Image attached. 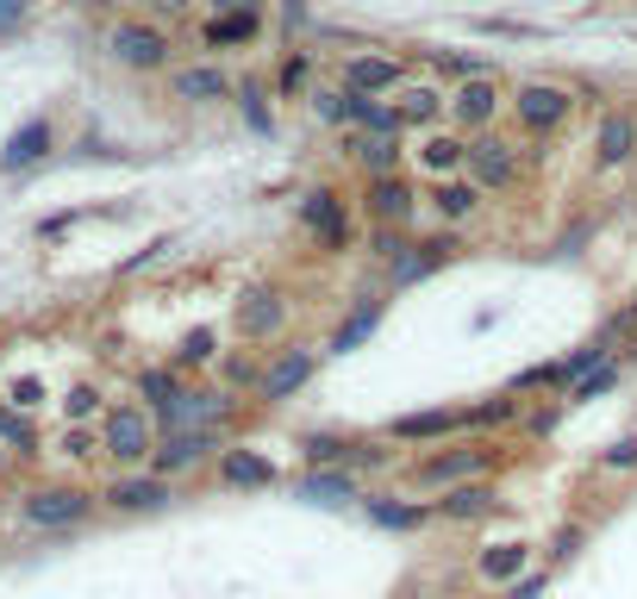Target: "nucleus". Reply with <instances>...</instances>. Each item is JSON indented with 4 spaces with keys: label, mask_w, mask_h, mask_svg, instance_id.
Here are the masks:
<instances>
[{
    "label": "nucleus",
    "mask_w": 637,
    "mask_h": 599,
    "mask_svg": "<svg viewBox=\"0 0 637 599\" xmlns=\"http://www.w3.org/2000/svg\"><path fill=\"white\" fill-rule=\"evenodd\" d=\"M163 251H169V237H157V244H144V251L131 256V263H119V275H138V268H144V263H157Z\"/></svg>",
    "instance_id": "c03bdc74"
},
{
    "label": "nucleus",
    "mask_w": 637,
    "mask_h": 599,
    "mask_svg": "<svg viewBox=\"0 0 637 599\" xmlns=\"http://www.w3.org/2000/svg\"><path fill=\"white\" fill-rule=\"evenodd\" d=\"M481 200H488V194H481L476 181H469V175H450V181H431V213H438V219H444L450 232L476 219V213H481Z\"/></svg>",
    "instance_id": "a211bd4d"
},
{
    "label": "nucleus",
    "mask_w": 637,
    "mask_h": 599,
    "mask_svg": "<svg viewBox=\"0 0 637 599\" xmlns=\"http://www.w3.org/2000/svg\"><path fill=\"white\" fill-rule=\"evenodd\" d=\"M313 50H287L282 57V69H275V95H287V100H306L313 95Z\"/></svg>",
    "instance_id": "7c9ffc66"
},
{
    "label": "nucleus",
    "mask_w": 637,
    "mask_h": 599,
    "mask_svg": "<svg viewBox=\"0 0 637 599\" xmlns=\"http://www.w3.org/2000/svg\"><path fill=\"white\" fill-rule=\"evenodd\" d=\"M213 356H219V332H213V325H194L176 344V369H207Z\"/></svg>",
    "instance_id": "f704fd0d"
},
{
    "label": "nucleus",
    "mask_w": 637,
    "mask_h": 599,
    "mask_svg": "<svg viewBox=\"0 0 637 599\" xmlns=\"http://www.w3.org/2000/svg\"><path fill=\"white\" fill-rule=\"evenodd\" d=\"M7 406H19V412L45 406V381H38V375H19L13 387H7Z\"/></svg>",
    "instance_id": "ea45409f"
},
{
    "label": "nucleus",
    "mask_w": 637,
    "mask_h": 599,
    "mask_svg": "<svg viewBox=\"0 0 637 599\" xmlns=\"http://www.w3.org/2000/svg\"><path fill=\"white\" fill-rule=\"evenodd\" d=\"M45 150H50V119H26V126L7 138V150H0V169H32Z\"/></svg>",
    "instance_id": "cd10ccee"
},
{
    "label": "nucleus",
    "mask_w": 637,
    "mask_h": 599,
    "mask_svg": "<svg viewBox=\"0 0 637 599\" xmlns=\"http://www.w3.org/2000/svg\"><path fill=\"white\" fill-rule=\"evenodd\" d=\"M213 7H219V13H263L270 0H213Z\"/></svg>",
    "instance_id": "8fccbe9b"
},
{
    "label": "nucleus",
    "mask_w": 637,
    "mask_h": 599,
    "mask_svg": "<svg viewBox=\"0 0 637 599\" xmlns=\"http://www.w3.org/2000/svg\"><path fill=\"white\" fill-rule=\"evenodd\" d=\"M431 69H438V76H457V88L462 81H476V76H494L481 57H457V50H431Z\"/></svg>",
    "instance_id": "e433bc0d"
},
{
    "label": "nucleus",
    "mask_w": 637,
    "mask_h": 599,
    "mask_svg": "<svg viewBox=\"0 0 637 599\" xmlns=\"http://www.w3.org/2000/svg\"><path fill=\"white\" fill-rule=\"evenodd\" d=\"M512 419H519V400L494 394V400H481V406L462 412V431H494V425H512Z\"/></svg>",
    "instance_id": "72a5a7b5"
},
{
    "label": "nucleus",
    "mask_w": 637,
    "mask_h": 599,
    "mask_svg": "<svg viewBox=\"0 0 637 599\" xmlns=\"http://www.w3.org/2000/svg\"><path fill=\"white\" fill-rule=\"evenodd\" d=\"M294 500H306V505H351V500H363V488H356L351 469H313V474L294 481Z\"/></svg>",
    "instance_id": "412c9836"
},
{
    "label": "nucleus",
    "mask_w": 637,
    "mask_h": 599,
    "mask_svg": "<svg viewBox=\"0 0 637 599\" xmlns=\"http://www.w3.org/2000/svg\"><path fill=\"white\" fill-rule=\"evenodd\" d=\"M400 81H406V63L400 57H388V50H356V57H344V88H356V95H394Z\"/></svg>",
    "instance_id": "9b49d317"
},
{
    "label": "nucleus",
    "mask_w": 637,
    "mask_h": 599,
    "mask_svg": "<svg viewBox=\"0 0 637 599\" xmlns=\"http://www.w3.org/2000/svg\"><path fill=\"white\" fill-rule=\"evenodd\" d=\"M19 19H26V0H0V38L13 32Z\"/></svg>",
    "instance_id": "49530a36"
},
{
    "label": "nucleus",
    "mask_w": 637,
    "mask_h": 599,
    "mask_svg": "<svg viewBox=\"0 0 637 599\" xmlns=\"http://www.w3.org/2000/svg\"><path fill=\"white\" fill-rule=\"evenodd\" d=\"M107 500L119 505V512H157V505H169V481H163V474H126Z\"/></svg>",
    "instance_id": "393cba45"
},
{
    "label": "nucleus",
    "mask_w": 637,
    "mask_h": 599,
    "mask_svg": "<svg viewBox=\"0 0 637 599\" xmlns=\"http://www.w3.org/2000/svg\"><path fill=\"white\" fill-rule=\"evenodd\" d=\"M400 131H438V119H444V95L431 88V81H419V88H406L400 95Z\"/></svg>",
    "instance_id": "a878e982"
},
{
    "label": "nucleus",
    "mask_w": 637,
    "mask_h": 599,
    "mask_svg": "<svg viewBox=\"0 0 637 599\" xmlns=\"http://www.w3.org/2000/svg\"><path fill=\"white\" fill-rule=\"evenodd\" d=\"M457 251H462V244H457V232L419 237V244H413L406 256H394V263H388V282H394V287H413V282H425L431 268H444Z\"/></svg>",
    "instance_id": "f8f14e48"
},
{
    "label": "nucleus",
    "mask_w": 637,
    "mask_h": 599,
    "mask_svg": "<svg viewBox=\"0 0 637 599\" xmlns=\"http://www.w3.org/2000/svg\"><path fill=\"white\" fill-rule=\"evenodd\" d=\"M462 175H469L481 194H512L526 181V163H519V150H512L500 131H481V138H469V169Z\"/></svg>",
    "instance_id": "f03ea898"
},
{
    "label": "nucleus",
    "mask_w": 637,
    "mask_h": 599,
    "mask_svg": "<svg viewBox=\"0 0 637 599\" xmlns=\"http://www.w3.org/2000/svg\"><path fill=\"white\" fill-rule=\"evenodd\" d=\"M543 593V575H519V581L507 587V599H538Z\"/></svg>",
    "instance_id": "a18cd8bd"
},
{
    "label": "nucleus",
    "mask_w": 637,
    "mask_h": 599,
    "mask_svg": "<svg viewBox=\"0 0 637 599\" xmlns=\"http://www.w3.org/2000/svg\"><path fill=\"white\" fill-rule=\"evenodd\" d=\"M351 157L363 163L369 181H375V175H400V138H363V131H356V138H351Z\"/></svg>",
    "instance_id": "c756f323"
},
{
    "label": "nucleus",
    "mask_w": 637,
    "mask_h": 599,
    "mask_svg": "<svg viewBox=\"0 0 637 599\" xmlns=\"http://www.w3.org/2000/svg\"><path fill=\"white\" fill-rule=\"evenodd\" d=\"M413 163L431 175V181H450V175L469 169V131H425L413 150Z\"/></svg>",
    "instance_id": "ddd939ff"
},
{
    "label": "nucleus",
    "mask_w": 637,
    "mask_h": 599,
    "mask_svg": "<svg viewBox=\"0 0 637 599\" xmlns=\"http://www.w3.org/2000/svg\"><path fill=\"white\" fill-rule=\"evenodd\" d=\"M63 450H69V456H95V438H88V431H69Z\"/></svg>",
    "instance_id": "09e8293b"
},
{
    "label": "nucleus",
    "mask_w": 637,
    "mask_h": 599,
    "mask_svg": "<svg viewBox=\"0 0 637 599\" xmlns=\"http://www.w3.org/2000/svg\"><path fill=\"white\" fill-rule=\"evenodd\" d=\"M238 107H244V119H251V131H270V107H263V88H256V81L238 88Z\"/></svg>",
    "instance_id": "79ce46f5"
},
{
    "label": "nucleus",
    "mask_w": 637,
    "mask_h": 599,
    "mask_svg": "<svg viewBox=\"0 0 637 599\" xmlns=\"http://www.w3.org/2000/svg\"><path fill=\"white\" fill-rule=\"evenodd\" d=\"M313 369H318V350H275V363L263 369L256 400H263V406H287V400L313 381Z\"/></svg>",
    "instance_id": "0eeeda50"
},
{
    "label": "nucleus",
    "mask_w": 637,
    "mask_h": 599,
    "mask_svg": "<svg viewBox=\"0 0 637 599\" xmlns=\"http://www.w3.org/2000/svg\"><path fill=\"white\" fill-rule=\"evenodd\" d=\"M176 100H194V107H207V100H225L232 95V76L225 69H213V63H194V69H176Z\"/></svg>",
    "instance_id": "5701e85b"
},
{
    "label": "nucleus",
    "mask_w": 637,
    "mask_h": 599,
    "mask_svg": "<svg viewBox=\"0 0 637 599\" xmlns=\"http://www.w3.org/2000/svg\"><path fill=\"white\" fill-rule=\"evenodd\" d=\"M157 412L150 406H112L107 419H100V456L126 462V469H138V462L157 456Z\"/></svg>",
    "instance_id": "f257e3e1"
},
{
    "label": "nucleus",
    "mask_w": 637,
    "mask_h": 599,
    "mask_svg": "<svg viewBox=\"0 0 637 599\" xmlns=\"http://www.w3.org/2000/svg\"><path fill=\"white\" fill-rule=\"evenodd\" d=\"M500 107H512V95L500 88V76H476V81H462L457 95H450V112H457V131H469V138H481V131H494Z\"/></svg>",
    "instance_id": "39448f33"
},
{
    "label": "nucleus",
    "mask_w": 637,
    "mask_h": 599,
    "mask_svg": "<svg viewBox=\"0 0 637 599\" xmlns=\"http://www.w3.org/2000/svg\"><path fill=\"white\" fill-rule=\"evenodd\" d=\"M225 387H263V363L256 356H225Z\"/></svg>",
    "instance_id": "58836bf2"
},
{
    "label": "nucleus",
    "mask_w": 637,
    "mask_h": 599,
    "mask_svg": "<svg viewBox=\"0 0 637 599\" xmlns=\"http://www.w3.org/2000/svg\"><path fill=\"white\" fill-rule=\"evenodd\" d=\"M219 450V431H169V438H157V456H150V474H188L200 469V462Z\"/></svg>",
    "instance_id": "9d476101"
},
{
    "label": "nucleus",
    "mask_w": 637,
    "mask_h": 599,
    "mask_svg": "<svg viewBox=\"0 0 637 599\" xmlns=\"http://www.w3.org/2000/svg\"><path fill=\"white\" fill-rule=\"evenodd\" d=\"M351 438H337V431H313V438H301V456L313 462V469H351Z\"/></svg>",
    "instance_id": "2f4dec72"
},
{
    "label": "nucleus",
    "mask_w": 637,
    "mask_h": 599,
    "mask_svg": "<svg viewBox=\"0 0 637 599\" xmlns=\"http://www.w3.org/2000/svg\"><path fill=\"white\" fill-rule=\"evenodd\" d=\"M26 519H32L38 531L81 524V519H88V493H81V488H38L32 500H26Z\"/></svg>",
    "instance_id": "4468645a"
},
{
    "label": "nucleus",
    "mask_w": 637,
    "mask_h": 599,
    "mask_svg": "<svg viewBox=\"0 0 637 599\" xmlns=\"http://www.w3.org/2000/svg\"><path fill=\"white\" fill-rule=\"evenodd\" d=\"M112 57L126 69H163L169 63V32L144 26V19H126V26H112Z\"/></svg>",
    "instance_id": "6e6552de"
},
{
    "label": "nucleus",
    "mask_w": 637,
    "mask_h": 599,
    "mask_svg": "<svg viewBox=\"0 0 637 599\" xmlns=\"http://www.w3.org/2000/svg\"><path fill=\"white\" fill-rule=\"evenodd\" d=\"M569 112H575V88H562V81H519V88H512V119H519L531 138H550Z\"/></svg>",
    "instance_id": "20e7f679"
},
{
    "label": "nucleus",
    "mask_w": 637,
    "mask_h": 599,
    "mask_svg": "<svg viewBox=\"0 0 637 599\" xmlns=\"http://www.w3.org/2000/svg\"><path fill=\"white\" fill-rule=\"evenodd\" d=\"M500 505V493L488 488V481H462V488H444V500L431 505L444 524H476V519H488Z\"/></svg>",
    "instance_id": "aec40b11"
},
{
    "label": "nucleus",
    "mask_w": 637,
    "mask_h": 599,
    "mask_svg": "<svg viewBox=\"0 0 637 599\" xmlns=\"http://www.w3.org/2000/svg\"><path fill=\"white\" fill-rule=\"evenodd\" d=\"M301 225L325 256H344L356 244V225H351V206L337 200L332 188H306L301 194Z\"/></svg>",
    "instance_id": "7ed1b4c3"
},
{
    "label": "nucleus",
    "mask_w": 637,
    "mask_h": 599,
    "mask_svg": "<svg viewBox=\"0 0 637 599\" xmlns=\"http://www.w3.org/2000/svg\"><path fill=\"white\" fill-rule=\"evenodd\" d=\"M219 481H225V488H275L282 474H275V462L263 456V450H225V456H219Z\"/></svg>",
    "instance_id": "4be33fe9"
},
{
    "label": "nucleus",
    "mask_w": 637,
    "mask_h": 599,
    "mask_svg": "<svg viewBox=\"0 0 637 599\" xmlns=\"http://www.w3.org/2000/svg\"><path fill=\"white\" fill-rule=\"evenodd\" d=\"M612 381H619V363H600V369H588V375L575 381V387H569V400H575V406H581V400L606 394V387H612Z\"/></svg>",
    "instance_id": "4c0bfd02"
},
{
    "label": "nucleus",
    "mask_w": 637,
    "mask_h": 599,
    "mask_svg": "<svg viewBox=\"0 0 637 599\" xmlns=\"http://www.w3.org/2000/svg\"><path fill=\"white\" fill-rule=\"evenodd\" d=\"M0 443H7L13 456H32V450H38V431L26 425V412H19V406H0Z\"/></svg>",
    "instance_id": "c9c22d12"
},
{
    "label": "nucleus",
    "mask_w": 637,
    "mask_h": 599,
    "mask_svg": "<svg viewBox=\"0 0 637 599\" xmlns=\"http://www.w3.org/2000/svg\"><path fill=\"white\" fill-rule=\"evenodd\" d=\"M438 512L431 505H413V500H369V524H382V531H419L431 524Z\"/></svg>",
    "instance_id": "c85d7f7f"
},
{
    "label": "nucleus",
    "mask_w": 637,
    "mask_h": 599,
    "mask_svg": "<svg viewBox=\"0 0 637 599\" xmlns=\"http://www.w3.org/2000/svg\"><path fill=\"white\" fill-rule=\"evenodd\" d=\"M631 157H637V119L631 112H600V126H594V163L619 169Z\"/></svg>",
    "instance_id": "f3484780"
},
{
    "label": "nucleus",
    "mask_w": 637,
    "mask_h": 599,
    "mask_svg": "<svg viewBox=\"0 0 637 599\" xmlns=\"http://www.w3.org/2000/svg\"><path fill=\"white\" fill-rule=\"evenodd\" d=\"M575 543H581V524H562V531H557V543H550V550H557V556H575Z\"/></svg>",
    "instance_id": "de8ad7c7"
},
{
    "label": "nucleus",
    "mask_w": 637,
    "mask_h": 599,
    "mask_svg": "<svg viewBox=\"0 0 637 599\" xmlns=\"http://www.w3.org/2000/svg\"><path fill=\"white\" fill-rule=\"evenodd\" d=\"M600 469L606 474H631L637 469V438H619L612 450H600Z\"/></svg>",
    "instance_id": "a19ab883"
},
{
    "label": "nucleus",
    "mask_w": 637,
    "mask_h": 599,
    "mask_svg": "<svg viewBox=\"0 0 637 599\" xmlns=\"http://www.w3.org/2000/svg\"><path fill=\"white\" fill-rule=\"evenodd\" d=\"M63 412L76 419V425H81V419H95V412H100V387H88V381H81V387H69Z\"/></svg>",
    "instance_id": "37998d69"
},
{
    "label": "nucleus",
    "mask_w": 637,
    "mask_h": 599,
    "mask_svg": "<svg viewBox=\"0 0 637 599\" xmlns=\"http://www.w3.org/2000/svg\"><path fill=\"white\" fill-rule=\"evenodd\" d=\"M200 38H207L213 50H238V45H256V38H263V13H213L207 26H200Z\"/></svg>",
    "instance_id": "b1692460"
},
{
    "label": "nucleus",
    "mask_w": 637,
    "mask_h": 599,
    "mask_svg": "<svg viewBox=\"0 0 637 599\" xmlns=\"http://www.w3.org/2000/svg\"><path fill=\"white\" fill-rule=\"evenodd\" d=\"M369 213H375V225H413V213H419V194H413V181L406 175H375L369 181Z\"/></svg>",
    "instance_id": "2eb2a0df"
},
{
    "label": "nucleus",
    "mask_w": 637,
    "mask_h": 599,
    "mask_svg": "<svg viewBox=\"0 0 637 599\" xmlns=\"http://www.w3.org/2000/svg\"><path fill=\"white\" fill-rule=\"evenodd\" d=\"M531 543H494V550H481L476 556V575L481 581H500V587H512L519 575H531Z\"/></svg>",
    "instance_id": "bb28decb"
},
{
    "label": "nucleus",
    "mask_w": 637,
    "mask_h": 599,
    "mask_svg": "<svg viewBox=\"0 0 637 599\" xmlns=\"http://www.w3.org/2000/svg\"><path fill=\"white\" fill-rule=\"evenodd\" d=\"M382 313H388L382 294H363V300L351 306V318H344V325H337V332L325 337V350H332V356H351V350H363L369 337L382 332Z\"/></svg>",
    "instance_id": "6ab92c4d"
},
{
    "label": "nucleus",
    "mask_w": 637,
    "mask_h": 599,
    "mask_svg": "<svg viewBox=\"0 0 637 599\" xmlns=\"http://www.w3.org/2000/svg\"><path fill=\"white\" fill-rule=\"evenodd\" d=\"M150 7H157V13H182V7H188V0H150Z\"/></svg>",
    "instance_id": "3c124183"
},
{
    "label": "nucleus",
    "mask_w": 637,
    "mask_h": 599,
    "mask_svg": "<svg viewBox=\"0 0 637 599\" xmlns=\"http://www.w3.org/2000/svg\"><path fill=\"white\" fill-rule=\"evenodd\" d=\"M450 431H462V412L457 406H425V412H400L388 438L394 443H444Z\"/></svg>",
    "instance_id": "dca6fc26"
},
{
    "label": "nucleus",
    "mask_w": 637,
    "mask_h": 599,
    "mask_svg": "<svg viewBox=\"0 0 637 599\" xmlns=\"http://www.w3.org/2000/svg\"><path fill=\"white\" fill-rule=\"evenodd\" d=\"M138 400L150 412L176 406V400H182V369L176 363H169V369H144V375H138Z\"/></svg>",
    "instance_id": "473e14b6"
},
{
    "label": "nucleus",
    "mask_w": 637,
    "mask_h": 599,
    "mask_svg": "<svg viewBox=\"0 0 637 599\" xmlns=\"http://www.w3.org/2000/svg\"><path fill=\"white\" fill-rule=\"evenodd\" d=\"M494 469V450H431L419 456L413 481L419 488H462V481H488Z\"/></svg>",
    "instance_id": "423d86ee"
},
{
    "label": "nucleus",
    "mask_w": 637,
    "mask_h": 599,
    "mask_svg": "<svg viewBox=\"0 0 637 599\" xmlns=\"http://www.w3.org/2000/svg\"><path fill=\"white\" fill-rule=\"evenodd\" d=\"M282 325H287L282 287H251V294L238 300V337L244 344H270V337H282Z\"/></svg>",
    "instance_id": "1a4fd4ad"
}]
</instances>
